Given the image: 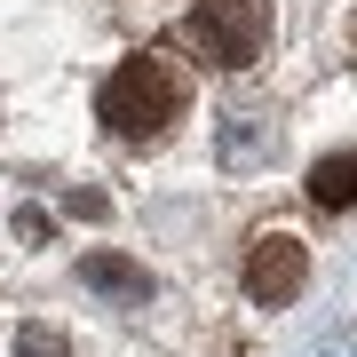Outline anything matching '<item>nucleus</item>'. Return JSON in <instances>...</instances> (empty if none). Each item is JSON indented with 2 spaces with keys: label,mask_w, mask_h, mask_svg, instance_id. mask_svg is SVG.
Segmentation results:
<instances>
[{
  "label": "nucleus",
  "mask_w": 357,
  "mask_h": 357,
  "mask_svg": "<svg viewBox=\"0 0 357 357\" xmlns=\"http://www.w3.org/2000/svg\"><path fill=\"white\" fill-rule=\"evenodd\" d=\"M183 112H191V72H183L175 56H128V64H112L103 88H96V119L112 135H128V143L167 135Z\"/></svg>",
  "instance_id": "1"
},
{
  "label": "nucleus",
  "mask_w": 357,
  "mask_h": 357,
  "mask_svg": "<svg viewBox=\"0 0 357 357\" xmlns=\"http://www.w3.org/2000/svg\"><path fill=\"white\" fill-rule=\"evenodd\" d=\"M270 0H191V48L206 56L215 72H255L270 56Z\"/></svg>",
  "instance_id": "2"
},
{
  "label": "nucleus",
  "mask_w": 357,
  "mask_h": 357,
  "mask_svg": "<svg viewBox=\"0 0 357 357\" xmlns=\"http://www.w3.org/2000/svg\"><path fill=\"white\" fill-rule=\"evenodd\" d=\"M246 302H262V310H286L294 294L310 286V246L302 238H286V230H270V238L246 246Z\"/></svg>",
  "instance_id": "3"
},
{
  "label": "nucleus",
  "mask_w": 357,
  "mask_h": 357,
  "mask_svg": "<svg viewBox=\"0 0 357 357\" xmlns=\"http://www.w3.org/2000/svg\"><path fill=\"white\" fill-rule=\"evenodd\" d=\"M310 206H318V215H349L357 206V151H326L318 167H310Z\"/></svg>",
  "instance_id": "4"
},
{
  "label": "nucleus",
  "mask_w": 357,
  "mask_h": 357,
  "mask_svg": "<svg viewBox=\"0 0 357 357\" xmlns=\"http://www.w3.org/2000/svg\"><path fill=\"white\" fill-rule=\"evenodd\" d=\"M79 278L96 294H112V302H151V270L128 255H79Z\"/></svg>",
  "instance_id": "5"
},
{
  "label": "nucleus",
  "mask_w": 357,
  "mask_h": 357,
  "mask_svg": "<svg viewBox=\"0 0 357 357\" xmlns=\"http://www.w3.org/2000/svg\"><path fill=\"white\" fill-rule=\"evenodd\" d=\"M270 151H278V128H270V119H255V112H230L222 119V143H215L222 167H262Z\"/></svg>",
  "instance_id": "6"
},
{
  "label": "nucleus",
  "mask_w": 357,
  "mask_h": 357,
  "mask_svg": "<svg viewBox=\"0 0 357 357\" xmlns=\"http://www.w3.org/2000/svg\"><path fill=\"white\" fill-rule=\"evenodd\" d=\"M8 357H72V342H64L56 326L32 318V326H16V349H8Z\"/></svg>",
  "instance_id": "7"
}]
</instances>
